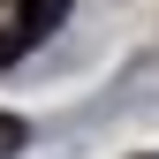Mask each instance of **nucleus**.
I'll return each instance as SVG.
<instances>
[{
	"mask_svg": "<svg viewBox=\"0 0 159 159\" xmlns=\"http://www.w3.org/2000/svg\"><path fill=\"white\" fill-rule=\"evenodd\" d=\"M23 136H30V129L15 121V114H0V159H15V152H23Z\"/></svg>",
	"mask_w": 159,
	"mask_h": 159,
	"instance_id": "obj_2",
	"label": "nucleus"
},
{
	"mask_svg": "<svg viewBox=\"0 0 159 159\" xmlns=\"http://www.w3.org/2000/svg\"><path fill=\"white\" fill-rule=\"evenodd\" d=\"M61 15H68V0H0V68L23 61Z\"/></svg>",
	"mask_w": 159,
	"mask_h": 159,
	"instance_id": "obj_1",
	"label": "nucleus"
}]
</instances>
